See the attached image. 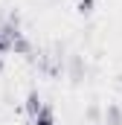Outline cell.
I'll list each match as a JSON object with an SVG mask.
<instances>
[{
	"instance_id": "cell-1",
	"label": "cell",
	"mask_w": 122,
	"mask_h": 125,
	"mask_svg": "<svg viewBox=\"0 0 122 125\" xmlns=\"http://www.w3.org/2000/svg\"><path fill=\"white\" fill-rule=\"evenodd\" d=\"M41 108H44V102H41V93H38V90H29V93H26V99H23V111H26L29 116H35Z\"/></svg>"
},
{
	"instance_id": "cell-2",
	"label": "cell",
	"mask_w": 122,
	"mask_h": 125,
	"mask_svg": "<svg viewBox=\"0 0 122 125\" xmlns=\"http://www.w3.org/2000/svg\"><path fill=\"white\" fill-rule=\"evenodd\" d=\"M105 125H122V105L108 102V108H105Z\"/></svg>"
},
{
	"instance_id": "cell-3",
	"label": "cell",
	"mask_w": 122,
	"mask_h": 125,
	"mask_svg": "<svg viewBox=\"0 0 122 125\" xmlns=\"http://www.w3.org/2000/svg\"><path fill=\"white\" fill-rule=\"evenodd\" d=\"M32 125H55V111L50 105H44L35 116H32Z\"/></svg>"
},
{
	"instance_id": "cell-4",
	"label": "cell",
	"mask_w": 122,
	"mask_h": 125,
	"mask_svg": "<svg viewBox=\"0 0 122 125\" xmlns=\"http://www.w3.org/2000/svg\"><path fill=\"white\" fill-rule=\"evenodd\" d=\"M12 55H26V58H32V41L26 38V35L12 44Z\"/></svg>"
},
{
	"instance_id": "cell-5",
	"label": "cell",
	"mask_w": 122,
	"mask_h": 125,
	"mask_svg": "<svg viewBox=\"0 0 122 125\" xmlns=\"http://www.w3.org/2000/svg\"><path fill=\"white\" fill-rule=\"evenodd\" d=\"M93 6H96V0H79V3H76V12H79V15H90Z\"/></svg>"
},
{
	"instance_id": "cell-6",
	"label": "cell",
	"mask_w": 122,
	"mask_h": 125,
	"mask_svg": "<svg viewBox=\"0 0 122 125\" xmlns=\"http://www.w3.org/2000/svg\"><path fill=\"white\" fill-rule=\"evenodd\" d=\"M6 55H12V44L0 38V58H6Z\"/></svg>"
}]
</instances>
